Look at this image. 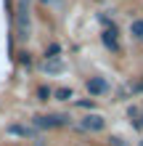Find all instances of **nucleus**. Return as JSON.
Returning a JSON list of instances; mask_svg holds the SVG:
<instances>
[{
	"label": "nucleus",
	"mask_w": 143,
	"mask_h": 146,
	"mask_svg": "<svg viewBox=\"0 0 143 146\" xmlns=\"http://www.w3.org/2000/svg\"><path fill=\"white\" fill-rule=\"evenodd\" d=\"M35 125L43 127V130H50V127H64V125H72V117H66V114H37V117H35Z\"/></svg>",
	"instance_id": "1"
},
{
	"label": "nucleus",
	"mask_w": 143,
	"mask_h": 146,
	"mask_svg": "<svg viewBox=\"0 0 143 146\" xmlns=\"http://www.w3.org/2000/svg\"><path fill=\"white\" fill-rule=\"evenodd\" d=\"M19 61H21L24 66H29V64H32V58H29V53H19Z\"/></svg>",
	"instance_id": "10"
},
{
	"label": "nucleus",
	"mask_w": 143,
	"mask_h": 146,
	"mask_svg": "<svg viewBox=\"0 0 143 146\" xmlns=\"http://www.w3.org/2000/svg\"><path fill=\"white\" fill-rule=\"evenodd\" d=\"M103 117L101 114H88V117H82V122H80V130H85V133H98V130H103Z\"/></svg>",
	"instance_id": "3"
},
{
	"label": "nucleus",
	"mask_w": 143,
	"mask_h": 146,
	"mask_svg": "<svg viewBox=\"0 0 143 146\" xmlns=\"http://www.w3.org/2000/svg\"><path fill=\"white\" fill-rule=\"evenodd\" d=\"M50 96H53V90H50V88H45V85H43V88H37V98L40 101H48Z\"/></svg>",
	"instance_id": "8"
},
{
	"label": "nucleus",
	"mask_w": 143,
	"mask_h": 146,
	"mask_svg": "<svg viewBox=\"0 0 143 146\" xmlns=\"http://www.w3.org/2000/svg\"><path fill=\"white\" fill-rule=\"evenodd\" d=\"M16 32H19V35H16L19 40L29 37L27 35V32H29V11H27V3H24V0L19 3V8H16Z\"/></svg>",
	"instance_id": "2"
},
{
	"label": "nucleus",
	"mask_w": 143,
	"mask_h": 146,
	"mask_svg": "<svg viewBox=\"0 0 143 146\" xmlns=\"http://www.w3.org/2000/svg\"><path fill=\"white\" fill-rule=\"evenodd\" d=\"M45 72H61V61H45Z\"/></svg>",
	"instance_id": "9"
},
{
	"label": "nucleus",
	"mask_w": 143,
	"mask_h": 146,
	"mask_svg": "<svg viewBox=\"0 0 143 146\" xmlns=\"http://www.w3.org/2000/svg\"><path fill=\"white\" fill-rule=\"evenodd\" d=\"M106 90H109V85H106L103 77H90L88 80V93L90 96H101V93H106Z\"/></svg>",
	"instance_id": "4"
},
{
	"label": "nucleus",
	"mask_w": 143,
	"mask_h": 146,
	"mask_svg": "<svg viewBox=\"0 0 143 146\" xmlns=\"http://www.w3.org/2000/svg\"><path fill=\"white\" fill-rule=\"evenodd\" d=\"M103 45L106 48H111V50H119V42H117V27L111 24V29H103Z\"/></svg>",
	"instance_id": "5"
},
{
	"label": "nucleus",
	"mask_w": 143,
	"mask_h": 146,
	"mask_svg": "<svg viewBox=\"0 0 143 146\" xmlns=\"http://www.w3.org/2000/svg\"><path fill=\"white\" fill-rule=\"evenodd\" d=\"M53 96H56L58 101H69V98H72V90H69V88H58Z\"/></svg>",
	"instance_id": "7"
},
{
	"label": "nucleus",
	"mask_w": 143,
	"mask_h": 146,
	"mask_svg": "<svg viewBox=\"0 0 143 146\" xmlns=\"http://www.w3.org/2000/svg\"><path fill=\"white\" fill-rule=\"evenodd\" d=\"M80 106H82V109H93L96 104H93V101H80Z\"/></svg>",
	"instance_id": "11"
},
{
	"label": "nucleus",
	"mask_w": 143,
	"mask_h": 146,
	"mask_svg": "<svg viewBox=\"0 0 143 146\" xmlns=\"http://www.w3.org/2000/svg\"><path fill=\"white\" fill-rule=\"evenodd\" d=\"M130 35L135 37V40H143V19H135L130 24Z\"/></svg>",
	"instance_id": "6"
}]
</instances>
